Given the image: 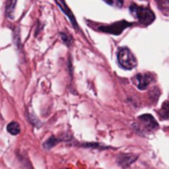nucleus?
Instances as JSON below:
<instances>
[{
	"mask_svg": "<svg viewBox=\"0 0 169 169\" xmlns=\"http://www.w3.org/2000/svg\"><path fill=\"white\" fill-rule=\"evenodd\" d=\"M130 12L134 18H137L139 22L145 24V26L151 24L155 20V14L148 7H140L138 5L132 4L130 6Z\"/></svg>",
	"mask_w": 169,
	"mask_h": 169,
	"instance_id": "obj_1",
	"label": "nucleus"
},
{
	"mask_svg": "<svg viewBox=\"0 0 169 169\" xmlns=\"http://www.w3.org/2000/svg\"><path fill=\"white\" fill-rule=\"evenodd\" d=\"M117 62L124 70H132L137 66V60L129 48H120L117 52Z\"/></svg>",
	"mask_w": 169,
	"mask_h": 169,
	"instance_id": "obj_2",
	"label": "nucleus"
},
{
	"mask_svg": "<svg viewBox=\"0 0 169 169\" xmlns=\"http://www.w3.org/2000/svg\"><path fill=\"white\" fill-rule=\"evenodd\" d=\"M130 26H132V23L128 22V21H118V22L109 24V26H98V29L100 31L109 32L111 35H120L123 32V30L129 28Z\"/></svg>",
	"mask_w": 169,
	"mask_h": 169,
	"instance_id": "obj_3",
	"label": "nucleus"
},
{
	"mask_svg": "<svg viewBox=\"0 0 169 169\" xmlns=\"http://www.w3.org/2000/svg\"><path fill=\"white\" fill-rule=\"evenodd\" d=\"M134 84L138 87V89L140 90H145L147 89V87L150 86V84L152 82V76L148 73H140L133 78Z\"/></svg>",
	"mask_w": 169,
	"mask_h": 169,
	"instance_id": "obj_4",
	"label": "nucleus"
},
{
	"mask_svg": "<svg viewBox=\"0 0 169 169\" xmlns=\"http://www.w3.org/2000/svg\"><path fill=\"white\" fill-rule=\"evenodd\" d=\"M139 122L141 123V125L144 126V129H146L147 131H152V130H156L159 128V124L155 120V118L152 115H142L139 117Z\"/></svg>",
	"mask_w": 169,
	"mask_h": 169,
	"instance_id": "obj_5",
	"label": "nucleus"
},
{
	"mask_svg": "<svg viewBox=\"0 0 169 169\" xmlns=\"http://www.w3.org/2000/svg\"><path fill=\"white\" fill-rule=\"evenodd\" d=\"M137 158H138V156L133 155V154H122V155L118 156L117 162H118V165H119L122 168H128V167H130L134 161L137 160Z\"/></svg>",
	"mask_w": 169,
	"mask_h": 169,
	"instance_id": "obj_6",
	"label": "nucleus"
},
{
	"mask_svg": "<svg viewBox=\"0 0 169 169\" xmlns=\"http://www.w3.org/2000/svg\"><path fill=\"white\" fill-rule=\"evenodd\" d=\"M56 2H57V5L59 6V8L62 9L63 12L66 14L67 18L70 19V21H71L72 24L74 26V28H76V29H78V23H76V18H74L73 13L71 12V9L67 7V5H66V2H65V0H56Z\"/></svg>",
	"mask_w": 169,
	"mask_h": 169,
	"instance_id": "obj_7",
	"label": "nucleus"
},
{
	"mask_svg": "<svg viewBox=\"0 0 169 169\" xmlns=\"http://www.w3.org/2000/svg\"><path fill=\"white\" fill-rule=\"evenodd\" d=\"M7 131H8L13 136H16V134L20 133V125L16 123V122H12L7 125Z\"/></svg>",
	"mask_w": 169,
	"mask_h": 169,
	"instance_id": "obj_8",
	"label": "nucleus"
},
{
	"mask_svg": "<svg viewBox=\"0 0 169 169\" xmlns=\"http://www.w3.org/2000/svg\"><path fill=\"white\" fill-rule=\"evenodd\" d=\"M158 7L160 8V11H162L163 13H168L169 12V0H155Z\"/></svg>",
	"mask_w": 169,
	"mask_h": 169,
	"instance_id": "obj_9",
	"label": "nucleus"
},
{
	"mask_svg": "<svg viewBox=\"0 0 169 169\" xmlns=\"http://www.w3.org/2000/svg\"><path fill=\"white\" fill-rule=\"evenodd\" d=\"M15 5H16V0H11L7 5V11H6V14L8 18L12 19L13 16V12H14V8H15Z\"/></svg>",
	"mask_w": 169,
	"mask_h": 169,
	"instance_id": "obj_10",
	"label": "nucleus"
},
{
	"mask_svg": "<svg viewBox=\"0 0 169 169\" xmlns=\"http://www.w3.org/2000/svg\"><path fill=\"white\" fill-rule=\"evenodd\" d=\"M104 2H107L108 5H110V6H114L116 8H120V7H123V5H124V1L123 0H103Z\"/></svg>",
	"mask_w": 169,
	"mask_h": 169,
	"instance_id": "obj_11",
	"label": "nucleus"
},
{
	"mask_svg": "<svg viewBox=\"0 0 169 169\" xmlns=\"http://www.w3.org/2000/svg\"><path fill=\"white\" fill-rule=\"evenodd\" d=\"M161 115L163 118H168L169 119V102H165L162 104V108H161Z\"/></svg>",
	"mask_w": 169,
	"mask_h": 169,
	"instance_id": "obj_12",
	"label": "nucleus"
},
{
	"mask_svg": "<svg viewBox=\"0 0 169 169\" xmlns=\"http://www.w3.org/2000/svg\"><path fill=\"white\" fill-rule=\"evenodd\" d=\"M58 141H59V140H58L56 137H51V138H49L46 141L44 142V147L45 148H52V147H54Z\"/></svg>",
	"mask_w": 169,
	"mask_h": 169,
	"instance_id": "obj_13",
	"label": "nucleus"
},
{
	"mask_svg": "<svg viewBox=\"0 0 169 169\" xmlns=\"http://www.w3.org/2000/svg\"><path fill=\"white\" fill-rule=\"evenodd\" d=\"M60 38L63 40V42L67 45V46H71L72 43H73V41H72V37L71 36L66 35V34H64V32H60Z\"/></svg>",
	"mask_w": 169,
	"mask_h": 169,
	"instance_id": "obj_14",
	"label": "nucleus"
}]
</instances>
